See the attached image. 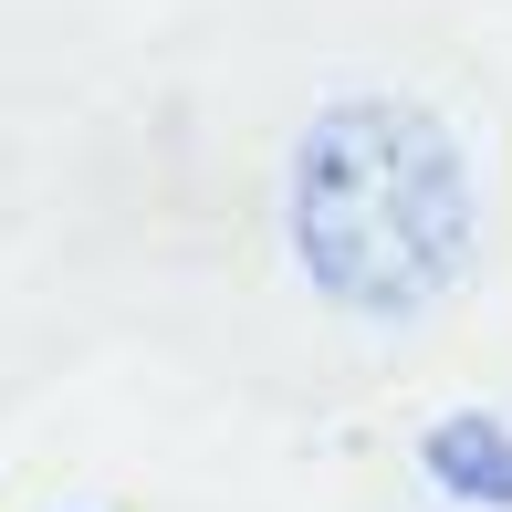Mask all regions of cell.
<instances>
[{
  "label": "cell",
  "mask_w": 512,
  "mask_h": 512,
  "mask_svg": "<svg viewBox=\"0 0 512 512\" xmlns=\"http://www.w3.org/2000/svg\"><path fill=\"white\" fill-rule=\"evenodd\" d=\"M283 241L304 283L356 324H408L471 272L481 189L460 136L418 95H345L293 136Z\"/></svg>",
  "instance_id": "obj_1"
},
{
  "label": "cell",
  "mask_w": 512,
  "mask_h": 512,
  "mask_svg": "<svg viewBox=\"0 0 512 512\" xmlns=\"http://www.w3.org/2000/svg\"><path fill=\"white\" fill-rule=\"evenodd\" d=\"M418 471L439 481L450 502H492V512H512V429L502 418H439L429 439H418Z\"/></svg>",
  "instance_id": "obj_2"
}]
</instances>
